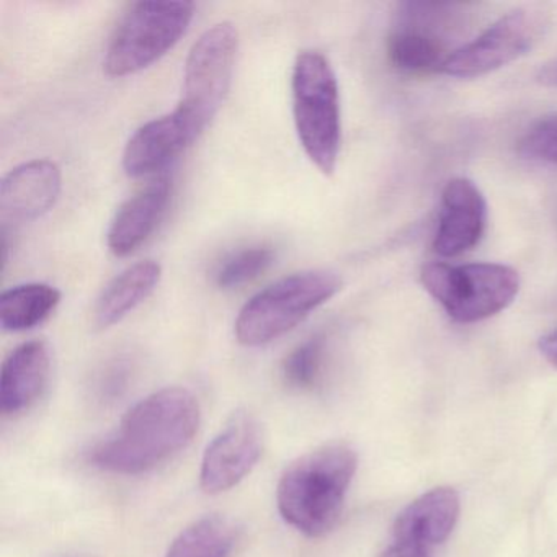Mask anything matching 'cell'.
<instances>
[{
	"label": "cell",
	"instance_id": "5",
	"mask_svg": "<svg viewBox=\"0 0 557 557\" xmlns=\"http://www.w3.org/2000/svg\"><path fill=\"white\" fill-rule=\"evenodd\" d=\"M425 292L459 324L494 318L520 293L517 270L502 263H429L420 272Z\"/></svg>",
	"mask_w": 557,
	"mask_h": 557
},
{
	"label": "cell",
	"instance_id": "10",
	"mask_svg": "<svg viewBox=\"0 0 557 557\" xmlns=\"http://www.w3.org/2000/svg\"><path fill=\"white\" fill-rule=\"evenodd\" d=\"M403 21L387 38V58L400 73L412 76L443 73L453 51L433 24L445 5L409 4Z\"/></svg>",
	"mask_w": 557,
	"mask_h": 557
},
{
	"label": "cell",
	"instance_id": "19",
	"mask_svg": "<svg viewBox=\"0 0 557 557\" xmlns=\"http://www.w3.org/2000/svg\"><path fill=\"white\" fill-rule=\"evenodd\" d=\"M236 540V527L227 518L208 515L185 528L165 557H230Z\"/></svg>",
	"mask_w": 557,
	"mask_h": 557
},
{
	"label": "cell",
	"instance_id": "2",
	"mask_svg": "<svg viewBox=\"0 0 557 557\" xmlns=\"http://www.w3.org/2000/svg\"><path fill=\"white\" fill-rule=\"evenodd\" d=\"M357 468V453L347 443H329L299 456L285 469L276 488L283 520L309 537L334 530Z\"/></svg>",
	"mask_w": 557,
	"mask_h": 557
},
{
	"label": "cell",
	"instance_id": "6",
	"mask_svg": "<svg viewBox=\"0 0 557 557\" xmlns=\"http://www.w3.org/2000/svg\"><path fill=\"white\" fill-rule=\"evenodd\" d=\"M191 2H138L110 38L103 70L110 77L139 73L161 60L194 21Z\"/></svg>",
	"mask_w": 557,
	"mask_h": 557
},
{
	"label": "cell",
	"instance_id": "16",
	"mask_svg": "<svg viewBox=\"0 0 557 557\" xmlns=\"http://www.w3.org/2000/svg\"><path fill=\"white\" fill-rule=\"evenodd\" d=\"M50 347L44 341L18 345L9 354L0 373V410L15 416L30 409L50 380Z\"/></svg>",
	"mask_w": 557,
	"mask_h": 557
},
{
	"label": "cell",
	"instance_id": "8",
	"mask_svg": "<svg viewBox=\"0 0 557 557\" xmlns=\"http://www.w3.org/2000/svg\"><path fill=\"white\" fill-rule=\"evenodd\" d=\"M549 18L536 9H517L498 18L465 47L453 51L443 67L446 76L475 79L527 57L546 37Z\"/></svg>",
	"mask_w": 557,
	"mask_h": 557
},
{
	"label": "cell",
	"instance_id": "1",
	"mask_svg": "<svg viewBox=\"0 0 557 557\" xmlns=\"http://www.w3.org/2000/svg\"><path fill=\"white\" fill-rule=\"evenodd\" d=\"M198 425L197 397L184 387H165L132 407L115 435L94 449L90 461L115 474L151 471L182 451Z\"/></svg>",
	"mask_w": 557,
	"mask_h": 557
},
{
	"label": "cell",
	"instance_id": "23",
	"mask_svg": "<svg viewBox=\"0 0 557 557\" xmlns=\"http://www.w3.org/2000/svg\"><path fill=\"white\" fill-rule=\"evenodd\" d=\"M380 557H432V550L394 541Z\"/></svg>",
	"mask_w": 557,
	"mask_h": 557
},
{
	"label": "cell",
	"instance_id": "21",
	"mask_svg": "<svg viewBox=\"0 0 557 557\" xmlns=\"http://www.w3.org/2000/svg\"><path fill=\"white\" fill-rule=\"evenodd\" d=\"M275 260V250L267 244L244 247L230 253L214 272V283L223 289L239 288L262 275Z\"/></svg>",
	"mask_w": 557,
	"mask_h": 557
},
{
	"label": "cell",
	"instance_id": "4",
	"mask_svg": "<svg viewBox=\"0 0 557 557\" xmlns=\"http://www.w3.org/2000/svg\"><path fill=\"white\" fill-rule=\"evenodd\" d=\"M331 270H305L270 283L253 295L237 315L234 334L246 347H262L301 324L312 311L342 289Z\"/></svg>",
	"mask_w": 557,
	"mask_h": 557
},
{
	"label": "cell",
	"instance_id": "3",
	"mask_svg": "<svg viewBox=\"0 0 557 557\" xmlns=\"http://www.w3.org/2000/svg\"><path fill=\"white\" fill-rule=\"evenodd\" d=\"M292 100L306 156L322 174H334L342 145L341 92L334 67L321 51L306 50L296 57Z\"/></svg>",
	"mask_w": 557,
	"mask_h": 557
},
{
	"label": "cell",
	"instance_id": "18",
	"mask_svg": "<svg viewBox=\"0 0 557 557\" xmlns=\"http://www.w3.org/2000/svg\"><path fill=\"white\" fill-rule=\"evenodd\" d=\"M60 289L47 283H24L0 295V324L8 332H24L47 321L60 306Z\"/></svg>",
	"mask_w": 557,
	"mask_h": 557
},
{
	"label": "cell",
	"instance_id": "7",
	"mask_svg": "<svg viewBox=\"0 0 557 557\" xmlns=\"http://www.w3.org/2000/svg\"><path fill=\"white\" fill-rule=\"evenodd\" d=\"M239 50L233 22H220L200 35L185 61L184 87L177 109L203 132L230 94Z\"/></svg>",
	"mask_w": 557,
	"mask_h": 557
},
{
	"label": "cell",
	"instance_id": "24",
	"mask_svg": "<svg viewBox=\"0 0 557 557\" xmlns=\"http://www.w3.org/2000/svg\"><path fill=\"white\" fill-rule=\"evenodd\" d=\"M537 348H540L541 355L546 358L547 363L557 368V329L541 337L537 342Z\"/></svg>",
	"mask_w": 557,
	"mask_h": 557
},
{
	"label": "cell",
	"instance_id": "17",
	"mask_svg": "<svg viewBox=\"0 0 557 557\" xmlns=\"http://www.w3.org/2000/svg\"><path fill=\"white\" fill-rule=\"evenodd\" d=\"M161 278L162 267L156 260H141L123 270L97 299L96 324L100 329L119 324L149 298Z\"/></svg>",
	"mask_w": 557,
	"mask_h": 557
},
{
	"label": "cell",
	"instance_id": "13",
	"mask_svg": "<svg viewBox=\"0 0 557 557\" xmlns=\"http://www.w3.org/2000/svg\"><path fill=\"white\" fill-rule=\"evenodd\" d=\"M63 175L50 159H34L12 169L0 184L2 223H27L51 210L60 198Z\"/></svg>",
	"mask_w": 557,
	"mask_h": 557
},
{
	"label": "cell",
	"instance_id": "20",
	"mask_svg": "<svg viewBox=\"0 0 557 557\" xmlns=\"http://www.w3.org/2000/svg\"><path fill=\"white\" fill-rule=\"evenodd\" d=\"M327 360V338L318 334L289 351L282 364L285 383L293 389H314L324 374Z\"/></svg>",
	"mask_w": 557,
	"mask_h": 557
},
{
	"label": "cell",
	"instance_id": "15",
	"mask_svg": "<svg viewBox=\"0 0 557 557\" xmlns=\"http://www.w3.org/2000/svg\"><path fill=\"white\" fill-rule=\"evenodd\" d=\"M171 191V181L159 177L119 208L107 233V246L113 256H129L148 240L164 216Z\"/></svg>",
	"mask_w": 557,
	"mask_h": 557
},
{
	"label": "cell",
	"instance_id": "11",
	"mask_svg": "<svg viewBox=\"0 0 557 557\" xmlns=\"http://www.w3.org/2000/svg\"><path fill=\"white\" fill-rule=\"evenodd\" d=\"M487 226V201L469 178L449 181L442 191L438 230L433 250L443 259H455L478 246Z\"/></svg>",
	"mask_w": 557,
	"mask_h": 557
},
{
	"label": "cell",
	"instance_id": "25",
	"mask_svg": "<svg viewBox=\"0 0 557 557\" xmlns=\"http://www.w3.org/2000/svg\"><path fill=\"white\" fill-rule=\"evenodd\" d=\"M544 77H546L547 81H550V83L557 84V66L550 67L549 71H546V73H544Z\"/></svg>",
	"mask_w": 557,
	"mask_h": 557
},
{
	"label": "cell",
	"instance_id": "12",
	"mask_svg": "<svg viewBox=\"0 0 557 557\" xmlns=\"http://www.w3.org/2000/svg\"><path fill=\"white\" fill-rule=\"evenodd\" d=\"M201 133L178 109L151 120L139 126L126 143L123 169L129 177L135 178L154 174L194 145Z\"/></svg>",
	"mask_w": 557,
	"mask_h": 557
},
{
	"label": "cell",
	"instance_id": "9",
	"mask_svg": "<svg viewBox=\"0 0 557 557\" xmlns=\"http://www.w3.org/2000/svg\"><path fill=\"white\" fill-rule=\"evenodd\" d=\"M262 451L263 432L259 420L246 410H237L205 449L201 488L207 494H221L236 487L256 468Z\"/></svg>",
	"mask_w": 557,
	"mask_h": 557
},
{
	"label": "cell",
	"instance_id": "14",
	"mask_svg": "<svg viewBox=\"0 0 557 557\" xmlns=\"http://www.w3.org/2000/svg\"><path fill=\"white\" fill-rule=\"evenodd\" d=\"M459 510L461 502L455 488H432L400 511L393 528L394 541L432 550L448 540Z\"/></svg>",
	"mask_w": 557,
	"mask_h": 557
},
{
	"label": "cell",
	"instance_id": "22",
	"mask_svg": "<svg viewBox=\"0 0 557 557\" xmlns=\"http://www.w3.org/2000/svg\"><path fill=\"white\" fill-rule=\"evenodd\" d=\"M520 152L533 161L557 165V113L541 120L524 135Z\"/></svg>",
	"mask_w": 557,
	"mask_h": 557
}]
</instances>
